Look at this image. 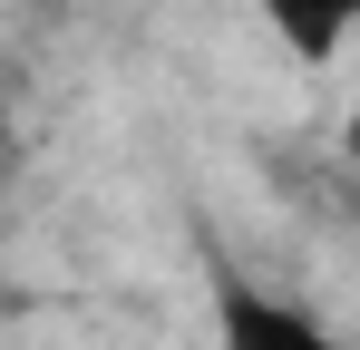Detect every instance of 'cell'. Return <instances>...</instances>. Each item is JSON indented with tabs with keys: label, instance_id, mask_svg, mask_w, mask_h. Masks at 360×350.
<instances>
[{
	"label": "cell",
	"instance_id": "6da1fadb",
	"mask_svg": "<svg viewBox=\"0 0 360 350\" xmlns=\"http://www.w3.org/2000/svg\"><path fill=\"white\" fill-rule=\"evenodd\" d=\"M205 292H214V350H351L321 311H311V302L253 283L243 263H214Z\"/></svg>",
	"mask_w": 360,
	"mask_h": 350
},
{
	"label": "cell",
	"instance_id": "7a4b0ae2",
	"mask_svg": "<svg viewBox=\"0 0 360 350\" xmlns=\"http://www.w3.org/2000/svg\"><path fill=\"white\" fill-rule=\"evenodd\" d=\"M263 10H273V30H283L302 58H331L351 39V20H360V0H263Z\"/></svg>",
	"mask_w": 360,
	"mask_h": 350
}]
</instances>
